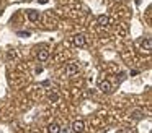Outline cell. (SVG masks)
I'll list each match as a JSON object with an SVG mask.
<instances>
[{"instance_id":"cell-1","label":"cell","mask_w":152,"mask_h":133,"mask_svg":"<svg viewBox=\"0 0 152 133\" xmlns=\"http://www.w3.org/2000/svg\"><path fill=\"white\" fill-rule=\"evenodd\" d=\"M72 42H74V45H75V47H79V49L85 47V44H87L85 36H83V34H75L72 37Z\"/></svg>"},{"instance_id":"cell-2","label":"cell","mask_w":152,"mask_h":133,"mask_svg":"<svg viewBox=\"0 0 152 133\" xmlns=\"http://www.w3.org/2000/svg\"><path fill=\"white\" fill-rule=\"evenodd\" d=\"M98 89L102 91V93H105V94L111 93V83H110L108 80H100L98 81Z\"/></svg>"},{"instance_id":"cell-3","label":"cell","mask_w":152,"mask_h":133,"mask_svg":"<svg viewBox=\"0 0 152 133\" xmlns=\"http://www.w3.org/2000/svg\"><path fill=\"white\" fill-rule=\"evenodd\" d=\"M83 130H85V122H83V120H75V122L72 123V132L74 133H82Z\"/></svg>"},{"instance_id":"cell-4","label":"cell","mask_w":152,"mask_h":133,"mask_svg":"<svg viewBox=\"0 0 152 133\" xmlns=\"http://www.w3.org/2000/svg\"><path fill=\"white\" fill-rule=\"evenodd\" d=\"M77 71H79V65L77 63H69L66 67V75H69V76H74Z\"/></svg>"},{"instance_id":"cell-5","label":"cell","mask_w":152,"mask_h":133,"mask_svg":"<svg viewBox=\"0 0 152 133\" xmlns=\"http://www.w3.org/2000/svg\"><path fill=\"white\" fill-rule=\"evenodd\" d=\"M39 18H41L39 12H36V10H28V19H30V21L36 23V21H39Z\"/></svg>"},{"instance_id":"cell-6","label":"cell","mask_w":152,"mask_h":133,"mask_svg":"<svg viewBox=\"0 0 152 133\" xmlns=\"http://www.w3.org/2000/svg\"><path fill=\"white\" fill-rule=\"evenodd\" d=\"M96 23H98V26H102V28H106V26L110 24L108 15H100L98 18H96Z\"/></svg>"},{"instance_id":"cell-7","label":"cell","mask_w":152,"mask_h":133,"mask_svg":"<svg viewBox=\"0 0 152 133\" xmlns=\"http://www.w3.org/2000/svg\"><path fill=\"white\" fill-rule=\"evenodd\" d=\"M141 47L144 49V50L151 52V49H152V39H151V37H144V39L141 41Z\"/></svg>"},{"instance_id":"cell-8","label":"cell","mask_w":152,"mask_h":133,"mask_svg":"<svg viewBox=\"0 0 152 133\" xmlns=\"http://www.w3.org/2000/svg\"><path fill=\"white\" fill-rule=\"evenodd\" d=\"M48 133H61V125L57 122H53L48 125Z\"/></svg>"},{"instance_id":"cell-9","label":"cell","mask_w":152,"mask_h":133,"mask_svg":"<svg viewBox=\"0 0 152 133\" xmlns=\"http://www.w3.org/2000/svg\"><path fill=\"white\" fill-rule=\"evenodd\" d=\"M48 58H49V50H46V49H41V50L38 52V60H39V62H46Z\"/></svg>"},{"instance_id":"cell-10","label":"cell","mask_w":152,"mask_h":133,"mask_svg":"<svg viewBox=\"0 0 152 133\" xmlns=\"http://www.w3.org/2000/svg\"><path fill=\"white\" fill-rule=\"evenodd\" d=\"M131 117L134 120H141L142 117H144V110H141V109H134V110H131Z\"/></svg>"},{"instance_id":"cell-11","label":"cell","mask_w":152,"mask_h":133,"mask_svg":"<svg viewBox=\"0 0 152 133\" xmlns=\"http://www.w3.org/2000/svg\"><path fill=\"white\" fill-rule=\"evenodd\" d=\"M48 99H49L51 102H57V101H59V94L54 93V91H49V93H48Z\"/></svg>"},{"instance_id":"cell-12","label":"cell","mask_w":152,"mask_h":133,"mask_svg":"<svg viewBox=\"0 0 152 133\" xmlns=\"http://www.w3.org/2000/svg\"><path fill=\"white\" fill-rule=\"evenodd\" d=\"M17 34H18V36H21V37H30L31 32H30V31H18Z\"/></svg>"},{"instance_id":"cell-13","label":"cell","mask_w":152,"mask_h":133,"mask_svg":"<svg viewBox=\"0 0 152 133\" xmlns=\"http://www.w3.org/2000/svg\"><path fill=\"white\" fill-rule=\"evenodd\" d=\"M124 78H126V73H124V71H121V73H119V80H124Z\"/></svg>"},{"instance_id":"cell-14","label":"cell","mask_w":152,"mask_h":133,"mask_svg":"<svg viewBox=\"0 0 152 133\" xmlns=\"http://www.w3.org/2000/svg\"><path fill=\"white\" fill-rule=\"evenodd\" d=\"M38 2H39V3H48L49 0H38Z\"/></svg>"}]
</instances>
